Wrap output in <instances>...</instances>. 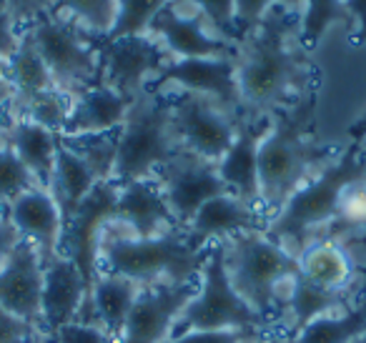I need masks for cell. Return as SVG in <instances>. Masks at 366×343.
Masks as SVG:
<instances>
[{
	"label": "cell",
	"instance_id": "obj_15",
	"mask_svg": "<svg viewBox=\"0 0 366 343\" xmlns=\"http://www.w3.org/2000/svg\"><path fill=\"white\" fill-rule=\"evenodd\" d=\"M199 293V283H153L143 286L123 326L118 343H163L173 336L178 316Z\"/></svg>",
	"mask_w": 366,
	"mask_h": 343
},
{
	"label": "cell",
	"instance_id": "obj_44",
	"mask_svg": "<svg viewBox=\"0 0 366 343\" xmlns=\"http://www.w3.org/2000/svg\"><path fill=\"white\" fill-rule=\"evenodd\" d=\"M16 121V88L6 78V81H0V141L6 138V133L11 131Z\"/></svg>",
	"mask_w": 366,
	"mask_h": 343
},
{
	"label": "cell",
	"instance_id": "obj_13",
	"mask_svg": "<svg viewBox=\"0 0 366 343\" xmlns=\"http://www.w3.org/2000/svg\"><path fill=\"white\" fill-rule=\"evenodd\" d=\"M148 91L156 93H196L244 118L241 93L236 81L234 58H183L171 61Z\"/></svg>",
	"mask_w": 366,
	"mask_h": 343
},
{
	"label": "cell",
	"instance_id": "obj_51",
	"mask_svg": "<svg viewBox=\"0 0 366 343\" xmlns=\"http://www.w3.org/2000/svg\"><path fill=\"white\" fill-rule=\"evenodd\" d=\"M351 343H366V331H364V333H361V336H359V338H354V341H351Z\"/></svg>",
	"mask_w": 366,
	"mask_h": 343
},
{
	"label": "cell",
	"instance_id": "obj_6",
	"mask_svg": "<svg viewBox=\"0 0 366 343\" xmlns=\"http://www.w3.org/2000/svg\"><path fill=\"white\" fill-rule=\"evenodd\" d=\"M219 246L224 251V266L234 291L276 326L274 291L284 278L299 273V258L266 236V231L239 233Z\"/></svg>",
	"mask_w": 366,
	"mask_h": 343
},
{
	"label": "cell",
	"instance_id": "obj_35",
	"mask_svg": "<svg viewBox=\"0 0 366 343\" xmlns=\"http://www.w3.org/2000/svg\"><path fill=\"white\" fill-rule=\"evenodd\" d=\"M118 3H121V11H118L116 28L106 41L128 36H148L153 18L166 6H171V0H118Z\"/></svg>",
	"mask_w": 366,
	"mask_h": 343
},
{
	"label": "cell",
	"instance_id": "obj_2",
	"mask_svg": "<svg viewBox=\"0 0 366 343\" xmlns=\"http://www.w3.org/2000/svg\"><path fill=\"white\" fill-rule=\"evenodd\" d=\"M314 106L316 96H309L289 111L271 116L259 148L261 208L269 218L339 153L311 138Z\"/></svg>",
	"mask_w": 366,
	"mask_h": 343
},
{
	"label": "cell",
	"instance_id": "obj_46",
	"mask_svg": "<svg viewBox=\"0 0 366 343\" xmlns=\"http://www.w3.org/2000/svg\"><path fill=\"white\" fill-rule=\"evenodd\" d=\"M351 18V41L366 43V0H346Z\"/></svg>",
	"mask_w": 366,
	"mask_h": 343
},
{
	"label": "cell",
	"instance_id": "obj_38",
	"mask_svg": "<svg viewBox=\"0 0 366 343\" xmlns=\"http://www.w3.org/2000/svg\"><path fill=\"white\" fill-rule=\"evenodd\" d=\"M304 3L306 0H236V26H239L241 38L254 31V28L264 21L271 8L281 6L289 13L299 16V13L304 11Z\"/></svg>",
	"mask_w": 366,
	"mask_h": 343
},
{
	"label": "cell",
	"instance_id": "obj_37",
	"mask_svg": "<svg viewBox=\"0 0 366 343\" xmlns=\"http://www.w3.org/2000/svg\"><path fill=\"white\" fill-rule=\"evenodd\" d=\"M173 3L204 13V18L211 23V28L221 38H226V41H241L239 26H236V0H173Z\"/></svg>",
	"mask_w": 366,
	"mask_h": 343
},
{
	"label": "cell",
	"instance_id": "obj_28",
	"mask_svg": "<svg viewBox=\"0 0 366 343\" xmlns=\"http://www.w3.org/2000/svg\"><path fill=\"white\" fill-rule=\"evenodd\" d=\"M324 238L336 241L349 253L356 271L366 266V181L346 191L339 213L334 223L326 228Z\"/></svg>",
	"mask_w": 366,
	"mask_h": 343
},
{
	"label": "cell",
	"instance_id": "obj_21",
	"mask_svg": "<svg viewBox=\"0 0 366 343\" xmlns=\"http://www.w3.org/2000/svg\"><path fill=\"white\" fill-rule=\"evenodd\" d=\"M86 308L88 291L76 263L66 256L48 263L43 283V333L51 336L68 323L83 321Z\"/></svg>",
	"mask_w": 366,
	"mask_h": 343
},
{
	"label": "cell",
	"instance_id": "obj_45",
	"mask_svg": "<svg viewBox=\"0 0 366 343\" xmlns=\"http://www.w3.org/2000/svg\"><path fill=\"white\" fill-rule=\"evenodd\" d=\"M21 241H23V236L11 223V218H8L6 213H0V268L6 266V261L11 258V253L16 251V246Z\"/></svg>",
	"mask_w": 366,
	"mask_h": 343
},
{
	"label": "cell",
	"instance_id": "obj_19",
	"mask_svg": "<svg viewBox=\"0 0 366 343\" xmlns=\"http://www.w3.org/2000/svg\"><path fill=\"white\" fill-rule=\"evenodd\" d=\"M271 126V116H244L234 143L226 156L216 163L221 181L229 193L241 201L261 208V186H259V148L266 131ZM264 211V208H261Z\"/></svg>",
	"mask_w": 366,
	"mask_h": 343
},
{
	"label": "cell",
	"instance_id": "obj_11",
	"mask_svg": "<svg viewBox=\"0 0 366 343\" xmlns=\"http://www.w3.org/2000/svg\"><path fill=\"white\" fill-rule=\"evenodd\" d=\"M101 83L126 98H138L173 61L153 36H128L98 43Z\"/></svg>",
	"mask_w": 366,
	"mask_h": 343
},
{
	"label": "cell",
	"instance_id": "obj_36",
	"mask_svg": "<svg viewBox=\"0 0 366 343\" xmlns=\"http://www.w3.org/2000/svg\"><path fill=\"white\" fill-rule=\"evenodd\" d=\"M31 188H41L36 178L31 176L21 158L13 153L6 141H0V208L11 206L18 196H23Z\"/></svg>",
	"mask_w": 366,
	"mask_h": 343
},
{
	"label": "cell",
	"instance_id": "obj_16",
	"mask_svg": "<svg viewBox=\"0 0 366 343\" xmlns=\"http://www.w3.org/2000/svg\"><path fill=\"white\" fill-rule=\"evenodd\" d=\"M43 283L46 266L41 253L21 241L6 266L0 268V308L16 313L43 333Z\"/></svg>",
	"mask_w": 366,
	"mask_h": 343
},
{
	"label": "cell",
	"instance_id": "obj_8",
	"mask_svg": "<svg viewBox=\"0 0 366 343\" xmlns=\"http://www.w3.org/2000/svg\"><path fill=\"white\" fill-rule=\"evenodd\" d=\"M244 328L279 333L264 313L254 311L234 291L224 266V251L219 243H214L209 248V258L199 278V293L178 316L173 336L186 331H244Z\"/></svg>",
	"mask_w": 366,
	"mask_h": 343
},
{
	"label": "cell",
	"instance_id": "obj_41",
	"mask_svg": "<svg viewBox=\"0 0 366 343\" xmlns=\"http://www.w3.org/2000/svg\"><path fill=\"white\" fill-rule=\"evenodd\" d=\"M43 333L16 313L0 308V343H38Z\"/></svg>",
	"mask_w": 366,
	"mask_h": 343
},
{
	"label": "cell",
	"instance_id": "obj_14",
	"mask_svg": "<svg viewBox=\"0 0 366 343\" xmlns=\"http://www.w3.org/2000/svg\"><path fill=\"white\" fill-rule=\"evenodd\" d=\"M148 36H153L173 61L183 58H236V46L211 28L204 13L191 11V8L166 6L151 23Z\"/></svg>",
	"mask_w": 366,
	"mask_h": 343
},
{
	"label": "cell",
	"instance_id": "obj_40",
	"mask_svg": "<svg viewBox=\"0 0 366 343\" xmlns=\"http://www.w3.org/2000/svg\"><path fill=\"white\" fill-rule=\"evenodd\" d=\"M274 331H256V328H244V331H186L178 336L166 338L163 343H249L259 336Z\"/></svg>",
	"mask_w": 366,
	"mask_h": 343
},
{
	"label": "cell",
	"instance_id": "obj_7",
	"mask_svg": "<svg viewBox=\"0 0 366 343\" xmlns=\"http://www.w3.org/2000/svg\"><path fill=\"white\" fill-rule=\"evenodd\" d=\"M31 46L51 71L58 91L78 98L83 91L101 83V53L98 43L76 23L51 11L23 31Z\"/></svg>",
	"mask_w": 366,
	"mask_h": 343
},
{
	"label": "cell",
	"instance_id": "obj_27",
	"mask_svg": "<svg viewBox=\"0 0 366 343\" xmlns=\"http://www.w3.org/2000/svg\"><path fill=\"white\" fill-rule=\"evenodd\" d=\"M299 276L329 291H346L354 283L356 266L339 243L321 238L299 253Z\"/></svg>",
	"mask_w": 366,
	"mask_h": 343
},
{
	"label": "cell",
	"instance_id": "obj_49",
	"mask_svg": "<svg viewBox=\"0 0 366 343\" xmlns=\"http://www.w3.org/2000/svg\"><path fill=\"white\" fill-rule=\"evenodd\" d=\"M249 343H286V338L281 336V333H266V336H259Z\"/></svg>",
	"mask_w": 366,
	"mask_h": 343
},
{
	"label": "cell",
	"instance_id": "obj_20",
	"mask_svg": "<svg viewBox=\"0 0 366 343\" xmlns=\"http://www.w3.org/2000/svg\"><path fill=\"white\" fill-rule=\"evenodd\" d=\"M116 221L126 226L136 238H158L181 231L153 178L118 186Z\"/></svg>",
	"mask_w": 366,
	"mask_h": 343
},
{
	"label": "cell",
	"instance_id": "obj_3",
	"mask_svg": "<svg viewBox=\"0 0 366 343\" xmlns=\"http://www.w3.org/2000/svg\"><path fill=\"white\" fill-rule=\"evenodd\" d=\"M361 181H366V148L361 143H351L269 218L266 236L299 258L306 246L324 238L346 191Z\"/></svg>",
	"mask_w": 366,
	"mask_h": 343
},
{
	"label": "cell",
	"instance_id": "obj_39",
	"mask_svg": "<svg viewBox=\"0 0 366 343\" xmlns=\"http://www.w3.org/2000/svg\"><path fill=\"white\" fill-rule=\"evenodd\" d=\"M46 336V333H43ZM46 343H116L111 333L98 323H83L73 321L68 326L58 328L56 333L46 336Z\"/></svg>",
	"mask_w": 366,
	"mask_h": 343
},
{
	"label": "cell",
	"instance_id": "obj_25",
	"mask_svg": "<svg viewBox=\"0 0 366 343\" xmlns=\"http://www.w3.org/2000/svg\"><path fill=\"white\" fill-rule=\"evenodd\" d=\"M141 288H143L141 283L131 281L126 276H116V273H101L96 286H93V298H91L93 323L106 328L116 343L121 341L126 318L131 313Z\"/></svg>",
	"mask_w": 366,
	"mask_h": 343
},
{
	"label": "cell",
	"instance_id": "obj_30",
	"mask_svg": "<svg viewBox=\"0 0 366 343\" xmlns=\"http://www.w3.org/2000/svg\"><path fill=\"white\" fill-rule=\"evenodd\" d=\"M53 11L76 23L96 43H103L116 28L121 3L118 0H56Z\"/></svg>",
	"mask_w": 366,
	"mask_h": 343
},
{
	"label": "cell",
	"instance_id": "obj_17",
	"mask_svg": "<svg viewBox=\"0 0 366 343\" xmlns=\"http://www.w3.org/2000/svg\"><path fill=\"white\" fill-rule=\"evenodd\" d=\"M269 216L259 206L241 201L234 193H224L196 211V216L183 228V236L196 251H206L214 243H221L231 236H239L246 231H266Z\"/></svg>",
	"mask_w": 366,
	"mask_h": 343
},
{
	"label": "cell",
	"instance_id": "obj_9",
	"mask_svg": "<svg viewBox=\"0 0 366 343\" xmlns=\"http://www.w3.org/2000/svg\"><path fill=\"white\" fill-rule=\"evenodd\" d=\"M171 96L173 131L181 151H189L204 161L219 163L234 143L241 116L196 93H168Z\"/></svg>",
	"mask_w": 366,
	"mask_h": 343
},
{
	"label": "cell",
	"instance_id": "obj_53",
	"mask_svg": "<svg viewBox=\"0 0 366 343\" xmlns=\"http://www.w3.org/2000/svg\"><path fill=\"white\" fill-rule=\"evenodd\" d=\"M43 343H46V336H43Z\"/></svg>",
	"mask_w": 366,
	"mask_h": 343
},
{
	"label": "cell",
	"instance_id": "obj_4",
	"mask_svg": "<svg viewBox=\"0 0 366 343\" xmlns=\"http://www.w3.org/2000/svg\"><path fill=\"white\" fill-rule=\"evenodd\" d=\"M206 251H196L183 231L158 238H136L126 226L111 221L103 231L98 251V271L126 276L141 286L153 283H199Z\"/></svg>",
	"mask_w": 366,
	"mask_h": 343
},
{
	"label": "cell",
	"instance_id": "obj_43",
	"mask_svg": "<svg viewBox=\"0 0 366 343\" xmlns=\"http://www.w3.org/2000/svg\"><path fill=\"white\" fill-rule=\"evenodd\" d=\"M23 46V33L6 8L0 6V61H11Z\"/></svg>",
	"mask_w": 366,
	"mask_h": 343
},
{
	"label": "cell",
	"instance_id": "obj_1",
	"mask_svg": "<svg viewBox=\"0 0 366 343\" xmlns=\"http://www.w3.org/2000/svg\"><path fill=\"white\" fill-rule=\"evenodd\" d=\"M244 116H274L314 96L316 71L299 41V16L276 6L236 46Z\"/></svg>",
	"mask_w": 366,
	"mask_h": 343
},
{
	"label": "cell",
	"instance_id": "obj_34",
	"mask_svg": "<svg viewBox=\"0 0 366 343\" xmlns=\"http://www.w3.org/2000/svg\"><path fill=\"white\" fill-rule=\"evenodd\" d=\"M71 108H73V98L66 96L63 91H58V88H53V91L41 93L33 101H28L23 108H18V118L33 121L61 136L63 128H66L68 116H71Z\"/></svg>",
	"mask_w": 366,
	"mask_h": 343
},
{
	"label": "cell",
	"instance_id": "obj_5",
	"mask_svg": "<svg viewBox=\"0 0 366 343\" xmlns=\"http://www.w3.org/2000/svg\"><path fill=\"white\" fill-rule=\"evenodd\" d=\"M178 146L173 131L171 96L146 91L133 98L123 126L118 128V151L113 183L123 186L131 181H146L176 153Z\"/></svg>",
	"mask_w": 366,
	"mask_h": 343
},
{
	"label": "cell",
	"instance_id": "obj_29",
	"mask_svg": "<svg viewBox=\"0 0 366 343\" xmlns=\"http://www.w3.org/2000/svg\"><path fill=\"white\" fill-rule=\"evenodd\" d=\"M8 81L16 88V116H18V108H23L28 101H33L41 93L58 88L51 71L43 63V58L38 56V51L31 46V41L26 36H23L21 51L8 61Z\"/></svg>",
	"mask_w": 366,
	"mask_h": 343
},
{
	"label": "cell",
	"instance_id": "obj_18",
	"mask_svg": "<svg viewBox=\"0 0 366 343\" xmlns=\"http://www.w3.org/2000/svg\"><path fill=\"white\" fill-rule=\"evenodd\" d=\"M6 216L18 228L23 241L36 246V251L43 258V266L63 256L61 248L66 221H63V213L58 208L56 198L51 196V191L31 188L6 208Z\"/></svg>",
	"mask_w": 366,
	"mask_h": 343
},
{
	"label": "cell",
	"instance_id": "obj_12",
	"mask_svg": "<svg viewBox=\"0 0 366 343\" xmlns=\"http://www.w3.org/2000/svg\"><path fill=\"white\" fill-rule=\"evenodd\" d=\"M153 181L161 188L181 231L189 226V221L206 201L229 193L226 183L221 181L216 163L204 161L189 151H178L173 158H168L153 173Z\"/></svg>",
	"mask_w": 366,
	"mask_h": 343
},
{
	"label": "cell",
	"instance_id": "obj_52",
	"mask_svg": "<svg viewBox=\"0 0 366 343\" xmlns=\"http://www.w3.org/2000/svg\"><path fill=\"white\" fill-rule=\"evenodd\" d=\"M38 343H43V336H41V341H38Z\"/></svg>",
	"mask_w": 366,
	"mask_h": 343
},
{
	"label": "cell",
	"instance_id": "obj_42",
	"mask_svg": "<svg viewBox=\"0 0 366 343\" xmlns=\"http://www.w3.org/2000/svg\"><path fill=\"white\" fill-rule=\"evenodd\" d=\"M0 6L16 18L18 26L26 23V28H28L33 21H38L41 16L51 13L53 6H56V0H0Z\"/></svg>",
	"mask_w": 366,
	"mask_h": 343
},
{
	"label": "cell",
	"instance_id": "obj_31",
	"mask_svg": "<svg viewBox=\"0 0 366 343\" xmlns=\"http://www.w3.org/2000/svg\"><path fill=\"white\" fill-rule=\"evenodd\" d=\"M366 331V301L336 316H324L309 323L304 331L286 338V343H351Z\"/></svg>",
	"mask_w": 366,
	"mask_h": 343
},
{
	"label": "cell",
	"instance_id": "obj_10",
	"mask_svg": "<svg viewBox=\"0 0 366 343\" xmlns=\"http://www.w3.org/2000/svg\"><path fill=\"white\" fill-rule=\"evenodd\" d=\"M116 201H118V186L113 181L98 183L93 193L78 206L73 218L66 223L63 231V256L71 258L76 263L78 273L83 276L88 291V308L83 323H93L91 313V298L93 286H96L98 276V251H101L103 231L111 221H116Z\"/></svg>",
	"mask_w": 366,
	"mask_h": 343
},
{
	"label": "cell",
	"instance_id": "obj_33",
	"mask_svg": "<svg viewBox=\"0 0 366 343\" xmlns=\"http://www.w3.org/2000/svg\"><path fill=\"white\" fill-rule=\"evenodd\" d=\"M66 146H71L83 161L93 168L101 183L113 181L116 171V151H118V131L106 136H83V138H61Z\"/></svg>",
	"mask_w": 366,
	"mask_h": 343
},
{
	"label": "cell",
	"instance_id": "obj_32",
	"mask_svg": "<svg viewBox=\"0 0 366 343\" xmlns=\"http://www.w3.org/2000/svg\"><path fill=\"white\" fill-rule=\"evenodd\" d=\"M346 23L351 28V18L346 11V0H306L299 13V41L306 51H314L331 26Z\"/></svg>",
	"mask_w": 366,
	"mask_h": 343
},
{
	"label": "cell",
	"instance_id": "obj_48",
	"mask_svg": "<svg viewBox=\"0 0 366 343\" xmlns=\"http://www.w3.org/2000/svg\"><path fill=\"white\" fill-rule=\"evenodd\" d=\"M349 138H351V143H361V146L366 148V113L359 118V121L351 123V128H349Z\"/></svg>",
	"mask_w": 366,
	"mask_h": 343
},
{
	"label": "cell",
	"instance_id": "obj_23",
	"mask_svg": "<svg viewBox=\"0 0 366 343\" xmlns=\"http://www.w3.org/2000/svg\"><path fill=\"white\" fill-rule=\"evenodd\" d=\"M354 306L356 301L351 288H346V291H329V288L314 286L304 276H296L294 291H291L284 311L279 313V323L276 326H279L281 336L291 338L299 331H304L309 323L319 321L324 316L346 313Z\"/></svg>",
	"mask_w": 366,
	"mask_h": 343
},
{
	"label": "cell",
	"instance_id": "obj_47",
	"mask_svg": "<svg viewBox=\"0 0 366 343\" xmlns=\"http://www.w3.org/2000/svg\"><path fill=\"white\" fill-rule=\"evenodd\" d=\"M351 293H354V301H366V266L359 268L354 276V283H351Z\"/></svg>",
	"mask_w": 366,
	"mask_h": 343
},
{
	"label": "cell",
	"instance_id": "obj_24",
	"mask_svg": "<svg viewBox=\"0 0 366 343\" xmlns=\"http://www.w3.org/2000/svg\"><path fill=\"white\" fill-rule=\"evenodd\" d=\"M3 141L13 148V153L21 158L23 166L31 171V176L36 178L38 186L48 191L53 181V171H56L61 136L48 131V128L38 126V123H33V121L18 118Z\"/></svg>",
	"mask_w": 366,
	"mask_h": 343
},
{
	"label": "cell",
	"instance_id": "obj_22",
	"mask_svg": "<svg viewBox=\"0 0 366 343\" xmlns=\"http://www.w3.org/2000/svg\"><path fill=\"white\" fill-rule=\"evenodd\" d=\"M131 98L121 96L113 88L98 86L83 91L78 98H73L71 116L66 121L61 138H83V136H106L116 133L123 126L131 108Z\"/></svg>",
	"mask_w": 366,
	"mask_h": 343
},
{
	"label": "cell",
	"instance_id": "obj_50",
	"mask_svg": "<svg viewBox=\"0 0 366 343\" xmlns=\"http://www.w3.org/2000/svg\"><path fill=\"white\" fill-rule=\"evenodd\" d=\"M8 78V61H0V81Z\"/></svg>",
	"mask_w": 366,
	"mask_h": 343
},
{
	"label": "cell",
	"instance_id": "obj_26",
	"mask_svg": "<svg viewBox=\"0 0 366 343\" xmlns=\"http://www.w3.org/2000/svg\"><path fill=\"white\" fill-rule=\"evenodd\" d=\"M98 176L93 173V168L83 161V156H78L71 146L61 141L56 158V171H53L51 181V196L56 198L58 208L63 213V221H71L73 213L78 211L83 201L93 193V188L98 186Z\"/></svg>",
	"mask_w": 366,
	"mask_h": 343
}]
</instances>
